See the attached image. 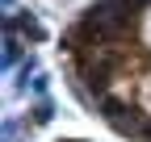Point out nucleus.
Wrapping results in <instances>:
<instances>
[{
    "label": "nucleus",
    "instance_id": "f257e3e1",
    "mask_svg": "<svg viewBox=\"0 0 151 142\" xmlns=\"http://www.w3.org/2000/svg\"><path fill=\"white\" fill-rule=\"evenodd\" d=\"M4 29H9V33H25L29 42H42V38H46V29L38 25L29 13H25V17H4Z\"/></svg>",
    "mask_w": 151,
    "mask_h": 142
},
{
    "label": "nucleus",
    "instance_id": "f03ea898",
    "mask_svg": "<svg viewBox=\"0 0 151 142\" xmlns=\"http://www.w3.org/2000/svg\"><path fill=\"white\" fill-rule=\"evenodd\" d=\"M17 63H21V42H17V33H9L4 38V71H13Z\"/></svg>",
    "mask_w": 151,
    "mask_h": 142
},
{
    "label": "nucleus",
    "instance_id": "7ed1b4c3",
    "mask_svg": "<svg viewBox=\"0 0 151 142\" xmlns=\"http://www.w3.org/2000/svg\"><path fill=\"white\" fill-rule=\"evenodd\" d=\"M50 117H55V104H50V100H38V104H34V126H46Z\"/></svg>",
    "mask_w": 151,
    "mask_h": 142
},
{
    "label": "nucleus",
    "instance_id": "20e7f679",
    "mask_svg": "<svg viewBox=\"0 0 151 142\" xmlns=\"http://www.w3.org/2000/svg\"><path fill=\"white\" fill-rule=\"evenodd\" d=\"M29 88H34V92L46 100V88H50V80H46V75H34V80H29Z\"/></svg>",
    "mask_w": 151,
    "mask_h": 142
},
{
    "label": "nucleus",
    "instance_id": "39448f33",
    "mask_svg": "<svg viewBox=\"0 0 151 142\" xmlns=\"http://www.w3.org/2000/svg\"><path fill=\"white\" fill-rule=\"evenodd\" d=\"M17 138V121H4V142H13Z\"/></svg>",
    "mask_w": 151,
    "mask_h": 142
},
{
    "label": "nucleus",
    "instance_id": "423d86ee",
    "mask_svg": "<svg viewBox=\"0 0 151 142\" xmlns=\"http://www.w3.org/2000/svg\"><path fill=\"white\" fill-rule=\"evenodd\" d=\"M4 9H13V0H4Z\"/></svg>",
    "mask_w": 151,
    "mask_h": 142
}]
</instances>
